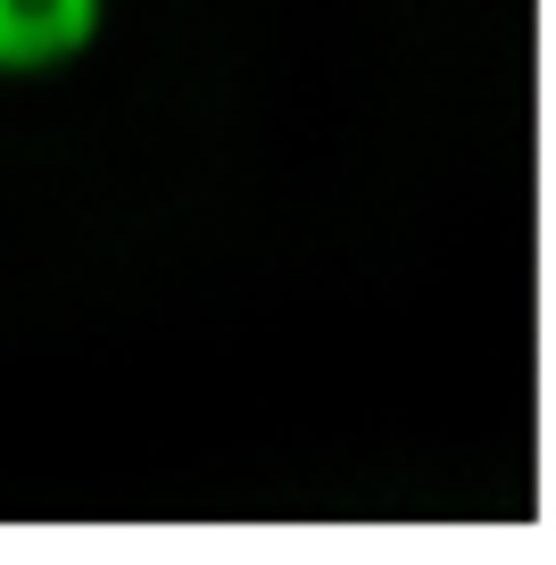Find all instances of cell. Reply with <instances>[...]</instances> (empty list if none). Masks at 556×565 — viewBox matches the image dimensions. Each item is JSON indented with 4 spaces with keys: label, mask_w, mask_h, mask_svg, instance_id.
I'll use <instances>...</instances> for the list:
<instances>
[{
    "label": "cell",
    "mask_w": 556,
    "mask_h": 565,
    "mask_svg": "<svg viewBox=\"0 0 556 565\" xmlns=\"http://www.w3.org/2000/svg\"><path fill=\"white\" fill-rule=\"evenodd\" d=\"M100 0H0V67H58L92 42Z\"/></svg>",
    "instance_id": "1"
}]
</instances>
